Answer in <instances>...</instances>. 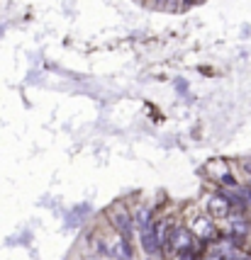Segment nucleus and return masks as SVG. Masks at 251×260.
Segmentation results:
<instances>
[{"label": "nucleus", "instance_id": "f257e3e1", "mask_svg": "<svg viewBox=\"0 0 251 260\" xmlns=\"http://www.w3.org/2000/svg\"><path fill=\"white\" fill-rule=\"evenodd\" d=\"M107 214H110V224H113V231L117 236L122 238V241H134L137 229H134V219H132V212H129V209L120 207V204H113V207L107 209Z\"/></svg>", "mask_w": 251, "mask_h": 260}, {"label": "nucleus", "instance_id": "f03ea898", "mask_svg": "<svg viewBox=\"0 0 251 260\" xmlns=\"http://www.w3.org/2000/svg\"><path fill=\"white\" fill-rule=\"evenodd\" d=\"M161 231H163V221L156 219L154 224L144 231H139V246L144 250V255L149 258H161Z\"/></svg>", "mask_w": 251, "mask_h": 260}, {"label": "nucleus", "instance_id": "7ed1b4c3", "mask_svg": "<svg viewBox=\"0 0 251 260\" xmlns=\"http://www.w3.org/2000/svg\"><path fill=\"white\" fill-rule=\"evenodd\" d=\"M205 214L210 216V219H229V214H232V209H229V204L225 202V200H222V197H219V194H207L205 197Z\"/></svg>", "mask_w": 251, "mask_h": 260}, {"label": "nucleus", "instance_id": "20e7f679", "mask_svg": "<svg viewBox=\"0 0 251 260\" xmlns=\"http://www.w3.org/2000/svg\"><path fill=\"white\" fill-rule=\"evenodd\" d=\"M132 219H134V229L139 231H144L149 229L154 221H156V207H147V204H139L132 209Z\"/></svg>", "mask_w": 251, "mask_h": 260}, {"label": "nucleus", "instance_id": "39448f33", "mask_svg": "<svg viewBox=\"0 0 251 260\" xmlns=\"http://www.w3.org/2000/svg\"><path fill=\"white\" fill-rule=\"evenodd\" d=\"M110 260H134V246H132V241H122V238L115 234L113 258Z\"/></svg>", "mask_w": 251, "mask_h": 260}, {"label": "nucleus", "instance_id": "423d86ee", "mask_svg": "<svg viewBox=\"0 0 251 260\" xmlns=\"http://www.w3.org/2000/svg\"><path fill=\"white\" fill-rule=\"evenodd\" d=\"M229 170H232V168H229L227 160L217 158V160H210L205 168H203V173H210V178H212V180H219V178H222L225 173H229Z\"/></svg>", "mask_w": 251, "mask_h": 260}, {"label": "nucleus", "instance_id": "0eeeda50", "mask_svg": "<svg viewBox=\"0 0 251 260\" xmlns=\"http://www.w3.org/2000/svg\"><path fill=\"white\" fill-rule=\"evenodd\" d=\"M217 185H219V187H227V190H237L241 182H239V178H237V175H234V173L229 170V173H225V175H222V178L217 180Z\"/></svg>", "mask_w": 251, "mask_h": 260}, {"label": "nucleus", "instance_id": "6e6552de", "mask_svg": "<svg viewBox=\"0 0 251 260\" xmlns=\"http://www.w3.org/2000/svg\"><path fill=\"white\" fill-rule=\"evenodd\" d=\"M239 192H241V197H244V204H246V209H249V214H251V187L246 182H241Z\"/></svg>", "mask_w": 251, "mask_h": 260}, {"label": "nucleus", "instance_id": "1a4fd4ad", "mask_svg": "<svg viewBox=\"0 0 251 260\" xmlns=\"http://www.w3.org/2000/svg\"><path fill=\"white\" fill-rule=\"evenodd\" d=\"M176 92H181V95H188V83L183 78L176 80Z\"/></svg>", "mask_w": 251, "mask_h": 260}, {"label": "nucleus", "instance_id": "9d476101", "mask_svg": "<svg viewBox=\"0 0 251 260\" xmlns=\"http://www.w3.org/2000/svg\"><path fill=\"white\" fill-rule=\"evenodd\" d=\"M227 260H251V258H249V255H241V253H239V255H232V258H227Z\"/></svg>", "mask_w": 251, "mask_h": 260}, {"label": "nucleus", "instance_id": "9b49d317", "mask_svg": "<svg viewBox=\"0 0 251 260\" xmlns=\"http://www.w3.org/2000/svg\"><path fill=\"white\" fill-rule=\"evenodd\" d=\"M246 185H249V187H251V178H246Z\"/></svg>", "mask_w": 251, "mask_h": 260}]
</instances>
